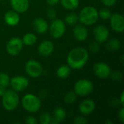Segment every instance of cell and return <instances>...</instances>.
<instances>
[{
  "instance_id": "obj_1",
  "label": "cell",
  "mask_w": 124,
  "mask_h": 124,
  "mask_svg": "<svg viewBox=\"0 0 124 124\" xmlns=\"http://www.w3.org/2000/svg\"><path fill=\"white\" fill-rule=\"evenodd\" d=\"M89 52L83 47L71 49L67 56L68 65L73 70H79L85 66L89 60Z\"/></svg>"
},
{
  "instance_id": "obj_2",
  "label": "cell",
  "mask_w": 124,
  "mask_h": 124,
  "mask_svg": "<svg viewBox=\"0 0 124 124\" xmlns=\"http://www.w3.org/2000/svg\"><path fill=\"white\" fill-rule=\"evenodd\" d=\"M98 19V10L92 6L84 7L78 15V20L84 25H93L97 22Z\"/></svg>"
},
{
  "instance_id": "obj_3",
  "label": "cell",
  "mask_w": 124,
  "mask_h": 124,
  "mask_svg": "<svg viewBox=\"0 0 124 124\" xmlns=\"http://www.w3.org/2000/svg\"><path fill=\"white\" fill-rule=\"evenodd\" d=\"M21 104L23 109L30 113L38 112L41 106L40 98L33 94H25L21 100Z\"/></svg>"
},
{
  "instance_id": "obj_4",
  "label": "cell",
  "mask_w": 124,
  "mask_h": 124,
  "mask_svg": "<svg viewBox=\"0 0 124 124\" xmlns=\"http://www.w3.org/2000/svg\"><path fill=\"white\" fill-rule=\"evenodd\" d=\"M1 97V103L6 110L12 111L18 107V105L20 103V99L17 92L12 89L6 90Z\"/></svg>"
},
{
  "instance_id": "obj_5",
  "label": "cell",
  "mask_w": 124,
  "mask_h": 124,
  "mask_svg": "<svg viewBox=\"0 0 124 124\" xmlns=\"http://www.w3.org/2000/svg\"><path fill=\"white\" fill-rule=\"evenodd\" d=\"M93 83L87 79H80L74 85V92L77 96L86 97L89 95L94 90Z\"/></svg>"
},
{
  "instance_id": "obj_6",
  "label": "cell",
  "mask_w": 124,
  "mask_h": 124,
  "mask_svg": "<svg viewBox=\"0 0 124 124\" xmlns=\"http://www.w3.org/2000/svg\"><path fill=\"white\" fill-rule=\"evenodd\" d=\"M50 35L55 39L61 38L65 33L66 25L63 20L60 19H54L49 26Z\"/></svg>"
},
{
  "instance_id": "obj_7",
  "label": "cell",
  "mask_w": 124,
  "mask_h": 124,
  "mask_svg": "<svg viewBox=\"0 0 124 124\" xmlns=\"http://www.w3.org/2000/svg\"><path fill=\"white\" fill-rule=\"evenodd\" d=\"M25 69L27 74L31 78L39 77L43 72L41 65L35 60H29L25 65Z\"/></svg>"
},
{
  "instance_id": "obj_8",
  "label": "cell",
  "mask_w": 124,
  "mask_h": 124,
  "mask_svg": "<svg viewBox=\"0 0 124 124\" xmlns=\"http://www.w3.org/2000/svg\"><path fill=\"white\" fill-rule=\"evenodd\" d=\"M23 45L22 39L18 37H13L9 39L6 45L7 52L11 56H16L22 51Z\"/></svg>"
},
{
  "instance_id": "obj_9",
  "label": "cell",
  "mask_w": 124,
  "mask_h": 124,
  "mask_svg": "<svg viewBox=\"0 0 124 124\" xmlns=\"http://www.w3.org/2000/svg\"><path fill=\"white\" fill-rule=\"evenodd\" d=\"M29 84V81L27 78L23 76H17L10 78L9 85L12 90L18 92L24 91Z\"/></svg>"
},
{
  "instance_id": "obj_10",
  "label": "cell",
  "mask_w": 124,
  "mask_h": 124,
  "mask_svg": "<svg viewBox=\"0 0 124 124\" xmlns=\"http://www.w3.org/2000/svg\"><path fill=\"white\" fill-rule=\"evenodd\" d=\"M93 71L98 78L101 79H106L110 76L111 68L107 63L99 62L94 64Z\"/></svg>"
},
{
  "instance_id": "obj_11",
  "label": "cell",
  "mask_w": 124,
  "mask_h": 124,
  "mask_svg": "<svg viewBox=\"0 0 124 124\" xmlns=\"http://www.w3.org/2000/svg\"><path fill=\"white\" fill-rule=\"evenodd\" d=\"M93 35L96 41L98 43H105L109 39L110 32L105 25H98L94 29Z\"/></svg>"
},
{
  "instance_id": "obj_12",
  "label": "cell",
  "mask_w": 124,
  "mask_h": 124,
  "mask_svg": "<svg viewBox=\"0 0 124 124\" xmlns=\"http://www.w3.org/2000/svg\"><path fill=\"white\" fill-rule=\"evenodd\" d=\"M110 24L111 28L117 33H123L124 31V17L119 13H114L111 15Z\"/></svg>"
},
{
  "instance_id": "obj_13",
  "label": "cell",
  "mask_w": 124,
  "mask_h": 124,
  "mask_svg": "<svg viewBox=\"0 0 124 124\" xmlns=\"http://www.w3.org/2000/svg\"><path fill=\"white\" fill-rule=\"evenodd\" d=\"M54 50V45L52 41L49 40H44L41 41L38 46V52L42 57H49Z\"/></svg>"
},
{
  "instance_id": "obj_14",
  "label": "cell",
  "mask_w": 124,
  "mask_h": 124,
  "mask_svg": "<svg viewBox=\"0 0 124 124\" xmlns=\"http://www.w3.org/2000/svg\"><path fill=\"white\" fill-rule=\"evenodd\" d=\"M95 108H96L95 102L92 100L86 99L80 103L78 109L81 113L86 116L93 113L94 110H95Z\"/></svg>"
},
{
  "instance_id": "obj_15",
  "label": "cell",
  "mask_w": 124,
  "mask_h": 124,
  "mask_svg": "<svg viewBox=\"0 0 124 124\" xmlns=\"http://www.w3.org/2000/svg\"><path fill=\"white\" fill-rule=\"evenodd\" d=\"M4 22L9 26H15L17 25L20 20V15L18 12H15V10H9L7 11L4 14Z\"/></svg>"
},
{
  "instance_id": "obj_16",
  "label": "cell",
  "mask_w": 124,
  "mask_h": 124,
  "mask_svg": "<svg viewBox=\"0 0 124 124\" xmlns=\"http://www.w3.org/2000/svg\"><path fill=\"white\" fill-rule=\"evenodd\" d=\"M73 34L77 41H84L88 37V30L84 25H75L73 30Z\"/></svg>"
},
{
  "instance_id": "obj_17",
  "label": "cell",
  "mask_w": 124,
  "mask_h": 124,
  "mask_svg": "<svg viewBox=\"0 0 124 124\" xmlns=\"http://www.w3.org/2000/svg\"><path fill=\"white\" fill-rule=\"evenodd\" d=\"M10 4L13 10L18 13L25 12L29 8L28 0H10Z\"/></svg>"
},
{
  "instance_id": "obj_18",
  "label": "cell",
  "mask_w": 124,
  "mask_h": 124,
  "mask_svg": "<svg viewBox=\"0 0 124 124\" xmlns=\"http://www.w3.org/2000/svg\"><path fill=\"white\" fill-rule=\"evenodd\" d=\"M33 28L38 33L43 34L47 32L49 29V25L44 19L42 17H38L33 21Z\"/></svg>"
},
{
  "instance_id": "obj_19",
  "label": "cell",
  "mask_w": 124,
  "mask_h": 124,
  "mask_svg": "<svg viewBox=\"0 0 124 124\" xmlns=\"http://www.w3.org/2000/svg\"><path fill=\"white\" fill-rule=\"evenodd\" d=\"M66 117V111L61 107H57L54 109L53 117H52V124H57L65 120Z\"/></svg>"
},
{
  "instance_id": "obj_20",
  "label": "cell",
  "mask_w": 124,
  "mask_h": 124,
  "mask_svg": "<svg viewBox=\"0 0 124 124\" xmlns=\"http://www.w3.org/2000/svg\"><path fill=\"white\" fill-rule=\"evenodd\" d=\"M71 68L66 65H62L59 67L57 70V76L60 79H65L67 78L70 74Z\"/></svg>"
},
{
  "instance_id": "obj_21",
  "label": "cell",
  "mask_w": 124,
  "mask_h": 124,
  "mask_svg": "<svg viewBox=\"0 0 124 124\" xmlns=\"http://www.w3.org/2000/svg\"><path fill=\"white\" fill-rule=\"evenodd\" d=\"M121 41L117 39H112L108 41L106 44V49L110 52H116L121 48Z\"/></svg>"
},
{
  "instance_id": "obj_22",
  "label": "cell",
  "mask_w": 124,
  "mask_h": 124,
  "mask_svg": "<svg viewBox=\"0 0 124 124\" xmlns=\"http://www.w3.org/2000/svg\"><path fill=\"white\" fill-rule=\"evenodd\" d=\"M23 43L24 45L26 46H32L35 44L37 41V37L33 33H28L25 34L22 39Z\"/></svg>"
},
{
  "instance_id": "obj_23",
  "label": "cell",
  "mask_w": 124,
  "mask_h": 124,
  "mask_svg": "<svg viewBox=\"0 0 124 124\" xmlns=\"http://www.w3.org/2000/svg\"><path fill=\"white\" fill-rule=\"evenodd\" d=\"M62 6L68 10L76 9L79 5V0H60Z\"/></svg>"
},
{
  "instance_id": "obj_24",
  "label": "cell",
  "mask_w": 124,
  "mask_h": 124,
  "mask_svg": "<svg viewBox=\"0 0 124 124\" xmlns=\"http://www.w3.org/2000/svg\"><path fill=\"white\" fill-rule=\"evenodd\" d=\"M78 16L76 13H70L65 17V23L69 25H75L78 21Z\"/></svg>"
},
{
  "instance_id": "obj_25",
  "label": "cell",
  "mask_w": 124,
  "mask_h": 124,
  "mask_svg": "<svg viewBox=\"0 0 124 124\" xmlns=\"http://www.w3.org/2000/svg\"><path fill=\"white\" fill-rule=\"evenodd\" d=\"M39 123L41 124H50L52 121V116L47 112H44L39 116Z\"/></svg>"
},
{
  "instance_id": "obj_26",
  "label": "cell",
  "mask_w": 124,
  "mask_h": 124,
  "mask_svg": "<svg viewBox=\"0 0 124 124\" xmlns=\"http://www.w3.org/2000/svg\"><path fill=\"white\" fill-rule=\"evenodd\" d=\"M77 98V95L74 92H68L65 94L64 100L67 104H73L76 102Z\"/></svg>"
},
{
  "instance_id": "obj_27",
  "label": "cell",
  "mask_w": 124,
  "mask_h": 124,
  "mask_svg": "<svg viewBox=\"0 0 124 124\" xmlns=\"http://www.w3.org/2000/svg\"><path fill=\"white\" fill-rule=\"evenodd\" d=\"M111 15L112 13L108 8H103V9H101L100 11H98L99 18H101L103 20H109L111 17Z\"/></svg>"
},
{
  "instance_id": "obj_28",
  "label": "cell",
  "mask_w": 124,
  "mask_h": 124,
  "mask_svg": "<svg viewBox=\"0 0 124 124\" xmlns=\"http://www.w3.org/2000/svg\"><path fill=\"white\" fill-rule=\"evenodd\" d=\"M9 81H10V78L8 74L6 73H0V85L7 87L9 85Z\"/></svg>"
},
{
  "instance_id": "obj_29",
  "label": "cell",
  "mask_w": 124,
  "mask_h": 124,
  "mask_svg": "<svg viewBox=\"0 0 124 124\" xmlns=\"http://www.w3.org/2000/svg\"><path fill=\"white\" fill-rule=\"evenodd\" d=\"M87 122V119L84 116H76L73 119L74 124H86Z\"/></svg>"
},
{
  "instance_id": "obj_30",
  "label": "cell",
  "mask_w": 124,
  "mask_h": 124,
  "mask_svg": "<svg viewBox=\"0 0 124 124\" xmlns=\"http://www.w3.org/2000/svg\"><path fill=\"white\" fill-rule=\"evenodd\" d=\"M56 16H57V12L56 11L52 9V8H49L47 10H46V17L50 19V20H54L56 18Z\"/></svg>"
},
{
  "instance_id": "obj_31",
  "label": "cell",
  "mask_w": 124,
  "mask_h": 124,
  "mask_svg": "<svg viewBox=\"0 0 124 124\" xmlns=\"http://www.w3.org/2000/svg\"><path fill=\"white\" fill-rule=\"evenodd\" d=\"M89 50L92 51V52H97L100 50V43H98L97 41L92 42L89 44Z\"/></svg>"
},
{
  "instance_id": "obj_32",
  "label": "cell",
  "mask_w": 124,
  "mask_h": 124,
  "mask_svg": "<svg viewBox=\"0 0 124 124\" xmlns=\"http://www.w3.org/2000/svg\"><path fill=\"white\" fill-rule=\"evenodd\" d=\"M115 81H121L123 78V74L120 71H114L113 73L111 72L110 76Z\"/></svg>"
},
{
  "instance_id": "obj_33",
  "label": "cell",
  "mask_w": 124,
  "mask_h": 124,
  "mask_svg": "<svg viewBox=\"0 0 124 124\" xmlns=\"http://www.w3.org/2000/svg\"><path fill=\"white\" fill-rule=\"evenodd\" d=\"M101 1L102 4L108 7L114 6L117 2V0H101Z\"/></svg>"
},
{
  "instance_id": "obj_34",
  "label": "cell",
  "mask_w": 124,
  "mask_h": 124,
  "mask_svg": "<svg viewBox=\"0 0 124 124\" xmlns=\"http://www.w3.org/2000/svg\"><path fill=\"white\" fill-rule=\"evenodd\" d=\"M25 123L28 124H36L37 123V121L35 117L29 116L25 118Z\"/></svg>"
},
{
  "instance_id": "obj_35",
  "label": "cell",
  "mask_w": 124,
  "mask_h": 124,
  "mask_svg": "<svg viewBox=\"0 0 124 124\" xmlns=\"http://www.w3.org/2000/svg\"><path fill=\"white\" fill-rule=\"evenodd\" d=\"M118 119L120 120V121L124 124V109L123 108H121L120 109V110L118 111Z\"/></svg>"
},
{
  "instance_id": "obj_36",
  "label": "cell",
  "mask_w": 124,
  "mask_h": 124,
  "mask_svg": "<svg viewBox=\"0 0 124 124\" xmlns=\"http://www.w3.org/2000/svg\"><path fill=\"white\" fill-rule=\"evenodd\" d=\"M60 0H46V3L49 6H54L60 2Z\"/></svg>"
},
{
  "instance_id": "obj_37",
  "label": "cell",
  "mask_w": 124,
  "mask_h": 124,
  "mask_svg": "<svg viewBox=\"0 0 124 124\" xmlns=\"http://www.w3.org/2000/svg\"><path fill=\"white\" fill-rule=\"evenodd\" d=\"M118 100H119L120 104L123 106L124 103V92H122V93H121V97H120V99H119Z\"/></svg>"
},
{
  "instance_id": "obj_38",
  "label": "cell",
  "mask_w": 124,
  "mask_h": 124,
  "mask_svg": "<svg viewBox=\"0 0 124 124\" xmlns=\"http://www.w3.org/2000/svg\"><path fill=\"white\" fill-rule=\"evenodd\" d=\"M5 92H6L5 87H4V86L0 85V97H2Z\"/></svg>"
},
{
  "instance_id": "obj_39",
  "label": "cell",
  "mask_w": 124,
  "mask_h": 124,
  "mask_svg": "<svg viewBox=\"0 0 124 124\" xmlns=\"http://www.w3.org/2000/svg\"><path fill=\"white\" fill-rule=\"evenodd\" d=\"M1 1V0H0V1Z\"/></svg>"
}]
</instances>
